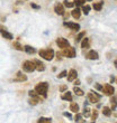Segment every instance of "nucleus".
<instances>
[{"mask_svg":"<svg viewBox=\"0 0 117 123\" xmlns=\"http://www.w3.org/2000/svg\"><path fill=\"white\" fill-rule=\"evenodd\" d=\"M47 90H49V84L46 82L39 83L38 85H36V87H35V92L38 95H42L43 97L47 96Z\"/></svg>","mask_w":117,"mask_h":123,"instance_id":"nucleus-1","label":"nucleus"},{"mask_svg":"<svg viewBox=\"0 0 117 123\" xmlns=\"http://www.w3.org/2000/svg\"><path fill=\"white\" fill-rule=\"evenodd\" d=\"M39 56L46 59V61H52L53 57H54V50L51 48L42 49V50H39Z\"/></svg>","mask_w":117,"mask_h":123,"instance_id":"nucleus-2","label":"nucleus"},{"mask_svg":"<svg viewBox=\"0 0 117 123\" xmlns=\"http://www.w3.org/2000/svg\"><path fill=\"white\" fill-rule=\"evenodd\" d=\"M64 50H63V55L65 56V57H69V58H73V57H75V49L74 47H71V46L69 45L68 47H65V48H63Z\"/></svg>","mask_w":117,"mask_h":123,"instance_id":"nucleus-3","label":"nucleus"},{"mask_svg":"<svg viewBox=\"0 0 117 123\" xmlns=\"http://www.w3.org/2000/svg\"><path fill=\"white\" fill-rule=\"evenodd\" d=\"M100 98H101L100 94L96 93V92H94V91H91L90 93H88V100H89V102H91V103H97Z\"/></svg>","mask_w":117,"mask_h":123,"instance_id":"nucleus-4","label":"nucleus"},{"mask_svg":"<svg viewBox=\"0 0 117 123\" xmlns=\"http://www.w3.org/2000/svg\"><path fill=\"white\" fill-rule=\"evenodd\" d=\"M23 69L25 72H28V73H30V72H33V71H35V64H34V62H32V61L24 62Z\"/></svg>","mask_w":117,"mask_h":123,"instance_id":"nucleus-5","label":"nucleus"},{"mask_svg":"<svg viewBox=\"0 0 117 123\" xmlns=\"http://www.w3.org/2000/svg\"><path fill=\"white\" fill-rule=\"evenodd\" d=\"M56 44H58V46L62 49L65 48V47H68V46L70 45L68 40H66L65 38H62V37H58V38L56 39Z\"/></svg>","mask_w":117,"mask_h":123,"instance_id":"nucleus-6","label":"nucleus"},{"mask_svg":"<svg viewBox=\"0 0 117 123\" xmlns=\"http://www.w3.org/2000/svg\"><path fill=\"white\" fill-rule=\"evenodd\" d=\"M101 90H102V92H104L106 95H113L114 92H115V88L113 87L111 85H109V84H106L104 87L101 88Z\"/></svg>","mask_w":117,"mask_h":123,"instance_id":"nucleus-7","label":"nucleus"},{"mask_svg":"<svg viewBox=\"0 0 117 123\" xmlns=\"http://www.w3.org/2000/svg\"><path fill=\"white\" fill-rule=\"evenodd\" d=\"M54 11H55L58 15H64L65 10H64V6L62 3H56L54 6Z\"/></svg>","mask_w":117,"mask_h":123,"instance_id":"nucleus-8","label":"nucleus"},{"mask_svg":"<svg viewBox=\"0 0 117 123\" xmlns=\"http://www.w3.org/2000/svg\"><path fill=\"white\" fill-rule=\"evenodd\" d=\"M66 76H68V81L69 82H72V81H74L75 78H77L78 73H77V71H75V69H70V72L66 74Z\"/></svg>","mask_w":117,"mask_h":123,"instance_id":"nucleus-9","label":"nucleus"},{"mask_svg":"<svg viewBox=\"0 0 117 123\" xmlns=\"http://www.w3.org/2000/svg\"><path fill=\"white\" fill-rule=\"evenodd\" d=\"M34 62V64H35V69H37L38 72H43L44 69H45V65L43 64L42 62H39L38 59H35Z\"/></svg>","mask_w":117,"mask_h":123,"instance_id":"nucleus-10","label":"nucleus"},{"mask_svg":"<svg viewBox=\"0 0 117 123\" xmlns=\"http://www.w3.org/2000/svg\"><path fill=\"white\" fill-rule=\"evenodd\" d=\"M14 81L15 82H25V81H27V76L25 74H23L22 72H18V73H17V77L14 78Z\"/></svg>","mask_w":117,"mask_h":123,"instance_id":"nucleus-11","label":"nucleus"},{"mask_svg":"<svg viewBox=\"0 0 117 123\" xmlns=\"http://www.w3.org/2000/svg\"><path fill=\"white\" fill-rule=\"evenodd\" d=\"M87 58L88 59H91V61H95V59L99 58V55H98V53L96 52V50H90V52L88 53Z\"/></svg>","mask_w":117,"mask_h":123,"instance_id":"nucleus-12","label":"nucleus"},{"mask_svg":"<svg viewBox=\"0 0 117 123\" xmlns=\"http://www.w3.org/2000/svg\"><path fill=\"white\" fill-rule=\"evenodd\" d=\"M64 25L66 27H69L70 29H73V30H79V29H80V25H79V24H75V23H64Z\"/></svg>","mask_w":117,"mask_h":123,"instance_id":"nucleus-13","label":"nucleus"},{"mask_svg":"<svg viewBox=\"0 0 117 123\" xmlns=\"http://www.w3.org/2000/svg\"><path fill=\"white\" fill-rule=\"evenodd\" d=\"M70 110H71L72 112H74V113H78L79 112V104L75 103V102H72V103L70 104Z\"/></svg>","mask_w":117,"mask_h":123,"instance_id":"nucleus-14","label":"nucleus"},{"mask_svg":"<svg viewBox=\"0 0 117 123\" xmlns=\"http://www.w3.org/2000/svg\"><path fill=\"white\" fill-rule=\"evenodd\" d=\"M72 17L73 18H75V19H78V18H80V15H81V10L79 9V8H75V9H73V11H72Z\"/></svg>","mask_w":117,"mask_h":123,"instance_id":"nucleus-15","label":"nucleus"},{"mask_svg":"<svg viewBox=\"0 0 117 123\" xmlns=\"http://www.w3.org/2000/svg\"><path fill=\"white\" fill-rule=\"evenodd\" d=\"M0 31H1V34H2V36L5 37V38H7V39H13V38H14L13 35H11L10 32L6 31V30H3V29H1Z\"/></svg>","mask_w":117,"mask_h":123,"instance_id":"nucleus-16","label":"nucleus"},{"mask_svg":"<svg viewBox=\"0 0 117 123\" xmlns=\"http://www.w3.org/2000/svg\"><path fill=\"white\" fill-rule=\"evenodd\" d=\"M102 114L106 115V117H110L111 115V110L107 106H104V109H102Z\"/></svg>","mask_w":117,"mask_h":123,"instance_id":"nucleus-17","label":"nucleus"},{"mask_svg":"<svg viewBox=\"0 0 117 123\" xmlns=\"http://www.w3.org/2000/svg\"><path fill=\"white\" fill-rule=\"evenodd\" d=\"M81 47H82V48H89V47H90V44H89V39H88V38H85L83 40H82Z\"/></svg>","mask_w":117,"mask_h":123,"instance_id":"nucleus-18","label":"nucleus"},{"mask_svg":"<svg viewBox=\"0 0 117 123\" xmlns=\"http://www.w3.org/2000/svg\"><path fill=\"white\" fill-rule=\"evenodd\" d=\"M62 100H66V101H72V95L70 92H66L65 94L62 95Z\"/></svg>","mask_w":117,"mask_h":123,"instance_id":"nucleus-19","label":"nucleus"},{"mask_svg":"<svg viewBox=\"0 0 117 123\" xmlns=\"http://www.w3.org/2000/svg\"><path fill=\"white\" fill-rule=\"evenodd\" d=\"M24 49H25V52L28 53V54H34V53H35V48H33L30 46H25Z\"/></svg>","mask_w":117,"mask_h":123,"instance_id":"nucleus-20","label":"nucleus"},{"mask_svg":"<svg viewBox=\"0 0 117 123\" xmlns=\"http://www.w3.org/2000/svg\"><path fill=\"white\" fill-rule=\"evenodd\" d=\"M73 92H74L75 95H78V96H82V95L85 94L82 90H80V88H78V87H74V88H73Z\"/></svg>","mask_w":117,"mask_h":123,"instance_id":"nucleus-21","label":"nucleus"},{"mask_svg":"<svg viewBox=\"0 0 117 123\" xmlns=\"http://www.w3.org/2000/svg\"><path fill=\"white\" fill-rule=\"evenodd\" d=\"M38 102H39L38 97H32V98L29 100V104H30V105H36Z\"/></svg>","mask_w":117,"mask_h":123,"instance_id":"nucleus-22","label":"nucleus"},{"mask_svg":"<svg viewBox=\"0 0 117 123\" xmlns=\"http://www.w3.org/2000/svg\"><path fill=\"white\" fill-rule=\"evenodd\" d=\"M63 6L66 7V8H72V7L74 6V3L71 2V1H69V0H64V3H63Z\"/></svg>","mask_w":117,"mask_h":123,"instance_id":"nucleus-23","label":"nucleus"},{"mask_svg":"<svg viewBox=\"0 0 117 123\" xmlns=\"http://www.w3.org/2000/svg\"><path fill=\"white\" fill-rule=\"evenodd\" d=\"M101 8H102V2H98V3H95L94 5V9L97 10V11H100Z\"/></svg>","mask_w":117,"mask_h":123,"instance_id":"nucleus-24","label":"nucleus"},{"mask_svg":"<svg viewBox=\"0 0 117 123\" xmlns=\"http://www.w3.org/2000/svg\"><path fill=\"white\" fill-rule=\"evenodd\" d=\"M38 122H52V119H50V117H41L38 119Z\"/></svg>","mask_w":117,"mask_h":123,"instance_id":"nucleus-25","label":"nucleus"},{"mask_svg":"<svg viewBox=\"0 0 117 123\" xmlns=\"http://www.w3.org/2000/svg\"><path fill=\"white\" fill-rule=\"evenodd\" d=\"M13 47L14 48H16V49H18V50H23V47L19 45V43H14Z\"/></svg>","mask_w":117,"mask_h":123,"instance_id":"nucleus-26","label":"nucleus"},{"mask_svg":"<svg viewBox=\"0 0 117 123\" xmlns=\"http://www.w3.org/2000/svg\"><path fill=\"white\" fill-rule=\"evenodd\" d=\"M82 10H83V12H85L86 15H88V13H89V10H90V6H88V5H86V6H83Z\"/></svg>","mask_w":117,"mask_h":123,"instance_id":"nucleus-27","label":"nucleus"},{"mask_svg":"<svg viewBox=\"0 0 117 123\" xmlns=\"http://www.w3.org/2000/svg\"><path fill=\"white\" fill-rule=\"evenodd\" d=\"M73 3H74L77 7H78V6H82V5L85 3V0H75Z\"/></svg>","mask_w":117,"mask_h":123,"instance_id":"nucleus-28","label":"nucleus"},{"mask_svg":"<svg viewBox=\"0 0 117 123\" xmlns=\"http://www.w3.org/2000/svg\"><path fill=\"white\" fill-rule=\"evenodd\" d=\"M85 36H86V32H80V34L78 35V37H77V42H80V40H81Z\"/></svg>","mask_w":117,"mask_h":123,"instance_id":"nucleus-29","label":"nucleus"},{"mask_svg":"<svg viewBox=\"0 0 117 123\" xmlns=\"http://www.w3.org/2000/svg\"><path fill=\"white\" fill-rule=\"evenodd\" d=\"M97 117H98V111L95 110L94 113H92V119H91V120H92V121H96V120H97Z\"/></svg>","mask_w":117,"mask_h":123,"instance_id":"nucleus-30","label":"nucleus"},{"mask_svg":"<svg viewBox=\"0 0 117 123\" xmlns=\"http://www.w3.org/2000/svg\"><path fill=\"white\" fill-rule=\"evenodd\" d=\"M28 94H29V96L30 97H38V94L36 93L35 91H29Z\"/></svg>","mask_w":117,"mask_h":123,"instance_id":"nucleus-31","label":"nucleus"},{"mask_svg":"<svg viewBox=\"0 0 117 123\" xmlns=\"http://www.w3.org/2000/svg\"><path fill=\"white\" fill-rule=\"evenodd\" d=\"M66 74H68V72H66V71H63V72L61 73V74H58V78L65 77V76H66Z\"/></svg>","mask_w":117,"mask_h":123,"instance_id":"nucleus-32","label":"nucleus"},{"mask_svg":"<svg viewBox=\"0 0 117 123\" xmlns=\"http://www.w3.org/2000/svg\"><path fill=\"white\" fill-rule=\"evenodd\" d=\"M83 115H86V117H89V115H90V111H89V109H88V107H85Z\"/></svg>","mask_w":117,"mask_h":123,"instance_id":"nucleus-33","label":"nucleus"},{"mask_svg":"<svg viewBox=\"0 0 117 123\" xmlns=\"http://www.w3.org/2000/svg\"><path fill=\"white\" fill-rule=\"evenodd\" d=\"M74 121H75V122H79V121H81V114H78V113H77V115L74 117Z\"/></svg>","mask_w":117,"mask_h":123,"instance_id":"nucleus-34","label":"nucleus"},{"mask_svg":"<svg viewBox=\"0 0 117 123\" xmlns=\"http://www.w3.org/2000/svg\"><path fill=\"white\" fill-rule=\"evenodd\" d=\"M110 102H111V104H116V96H113L111 97V100H110Z\"/></svg>","mask_w":117,"mask_h":123,"instance_id":"nucleus-35","label":"nucleus"},{"mask_svg":"<svg viewBox=\"0 0 117 123\" xmlns=\"http://www.w3.org/2000/svg\"><path fill=\"white\" fill-rule=\"evenodd\" d=\"M66 88H68V86H66V85H62V86H61V88H60V90H61V91L63 92V91H65Z\"/></svg>","mask_w":117,"mask_h":123,"instance_id":"nucleus-36","label":"nucleus"},{"mask_svg":"<svg viewBox=\"0 0 117 123\" xmlns=\"http://www.w3.org/2000/svg\"><path fill=\"white\" fill-rule=\"evenodd\" d=\"M95 87L97 88V90H101V88H102V86H101V85H99V84H96V85H95Z\"/></svg>","mask_w":117,"mask_h":123,"instance_id":"nucleus-37","label":"nucleus"},{"mask_svg":"<svg viewBox=\"0 0 117 123\" xmlns=\"http://www.w3.org/2000/svg\"><path fill=\"white\" fill-rule=\"evenodd\" d=\"M63 115H64V117H71V114L68 113V112H64V113H63Z\"/></svg>","mask_w":117,"mask_h":123,"instance_id":"nucleus-38","label":"nucleus"},{"mask_svg":"<svg viewBox=\"0 0 117 123\" xmlns=\"http://www.w3.org/2000/svg\"><path fill=\"white\" fill-rule=\"evenodd\" d=\"M30 6H32L33 8H35V9H38V8H39V7L37 6V5H34V3H32V5H30Z\"/></svg>","mask_w":117,"mask_h":123,"instance_id":"nucleus-39","label":"nucleus"},{"mask_svg":"<svg viewBox=\"0 0 117 123\" xmlns=\"http://www.w3.org/2000/svg\"><path fill=\"white\" fill-rule=\"evenodd\" d=\"M74 84H75V85H79V84H80V81H79V80H77V78H75V81H74Z\"/></svg>","mask_w":117,"mask_h":123,"instance_id":"nucleus-40","label":"nucleus"},{"mask_svg":"<svg viewBox=\"0 0 117 123\" xmlns=\"http://www.w3.org/2000/svg\"><path fill=\"white\" fill-rule=\"evenodd\" d=\"M1 29H2V28H1V26H0V30H1Z\"/></svg>","mask_w":117,"mask_h":123,"instance_id":"nucleus-41","label":"nucleus"},{"mask_svg":"<svg viewBox=\"0 0 117 123\" xmlns=\"http://www.w3.org/2000/svg\"><path fill=\"white\" fill-rule=\"evenodd\" d=\"M87 1H91V0H87Z\"/></svg>","mask_w":117,"mask_h":123,"instance_id":"nucleus-42","label":"nucleus"}]
</instances>
